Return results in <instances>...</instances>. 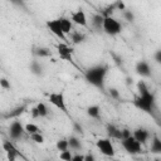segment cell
I'll use <instances>...</instances> for the list:
<instances>
[{
    "label": "cell",
    "mask_w": 161,
    "mask_h": 161,
    "mask_svg": "<svg viewBox=\"0 0 161 161\" xmlns=\"http://www.w3.org/2000/svg\"><path fill=\"white\" fill-rule=\"evenodd\" d=\"M108 69H109V67L106 63H99V64L92 65L91 68H88L86 70L84 78L89 84L103 91L104 89V80H106V75L108 73Z\"/></svg>",
    "instance_id": "cell-1"
},
{
    "label": "cell",
    "mask_w": 161,
    "mask_h": 161,
    "mask_svg": "<svg viewBox=\"0 0 161 161\" xmlns=\"http://www.w3.org/2000/svg\"><path fill=\"white\" fill-rule=\"evenodd\" d=\"M133 104L138 109H141V111H143L146 113L152 114V112L155 109V94L151 93V92H148L146 94L137 96L133 99Z\"/></svg>",
    "instance_id": "cell-2"
},
{
    "label": "cell",
    "mask_w": 161,
    "mask_h": 161,
    "mask_svg": "<svg viewBox=\"0 0 161 161\" xmlns=\"http://www.w3.org/2000/svg\"><path fill=\"white\" fill-rule=\"evenodd\" d=\"M102 30H103L106 34L113 36V35H117V34L121 33L122 25H121L116 19H113L112 16H109V18H104V19H103Z\"/></svg>",
    "instance_id": "cell-3"
},
{
    "label": "cell",
    "mask_w": 161,
    "mask_h": 161,
    "mask_svg": "<svg viewBox=\"0 0 161 161\" xmlns=\"http://www.w3.org/2000/svg\"><path fill=\"white\" fill-rule=\"evenodd\" d=\"M122 143V147L126 150L127 153L130 155H138L142 152V147H141V143H138L132 136L128 137V138H125L121 141Z\"/></svg>",
    "instance_id": "cell-4"
},
{
    "label": "cell",
    "mask_w": 161,
    "mask_h": 161,
    "mask_svg": "<svg viewBox=\"0 0 161 161\" xmlns=\"http://www.w3.org/2000/svg\"><path fill=\"white\" fill-rule=\"evenodd\" d=\"M49 102L57 107L58 109H60L62 112H64L65 114H68V108H67V104H65V99H64V94L62 92H53L49 94Z\"/></svg>",
    "instance_id": "cell-5"
},
{
    "label": "cell",
    "mask_w": 161,
    "mask_h": 161,
    "mask_svg": "<svg viewBox=\"0 0 161 161\" xmlns=\"http://www.w3.org/2000/svg\"><path fill=\"white\" fill-rule=\"evenodd\" d=\"M96 146L102 155L108 156V157L114 156V147L111 142V138H99V140H97Z\"/></svg>",
    "instance_id": "cell-6"
},
{
    "label": "cell",
    "mask_w": 161,
    "mask_h": 161,
    "mask_svg": "<svg viewBox=\"0 0 161 161\" xmlns=\"http://www.w3.org/2000/svg\"><path fill=\"white\" fill-rule=\"evenodd\" d=\"M47 26L48 29L50 30V33H53L57 38L62 39L63 43L67 40V36L63 34L62 31V28H60V23H59V19H53V20H48L47 21Z\"/></svg>",
    "instance_id": "cell-7"
},
{
    "label": "cell",
    "mask_w": 161,
    "mask_h": 161,
    "mask_svg": "<svg viewBox=\"0 0 161 161\" xmlns=\"http://www.w3.org/2000/svg\"><path fill=\"white\" fill-rule=\"evenodd\" d=\"M24 126L21 125L20 121H13L9 126V135L13 140H19L21 138L23 133H24Z\"/></svg>",
    "instance_id": "cell-8"
},
{
    "label": "cell",
    "mask_w": 161,
    "mask_h": 161,
    "mask_svg": "<svg viewBox=\"0 0 161 161\" xmlns=\"http://www.w3.org/2000/svg\"><path fill=\"white\" fill-rule=\"evenodd\" d=\"M57 50H58V54L62 59L67 60V62H73V58H72V48L68 47L67 43H59L57 45Z\"/></svg>",
    "instance_id": "cell-9"
},
{
    "label": "cell",
    "mask_w": 161,
    "mask_h": 161,
    "mask_svg": "<svg viewBox=\"0 0 161 161\" xmlns=\"http://www.w3.org/2000/svg\"><path fill=\"white\" fill-rule=\"evenodd\" d=\"M70 21L74 23V24H77V25H80V26H87V16H86V13L82 9H78L77 11L72 13Z\"/></svg>",
    "instance_id": "cell-10"
},
{
    "label": "cell",
    "mask_w": 161,
    "mask_h": 161,
    "mask_svg": "<svg viewBox=\"0 0 161 161\" xmlns=\"http://www.w3.org/2000/svg\"><path fill=\"white\" fill-rule=\"evenodd\" d=\"M135 69H136V73H137L138 75H141V77H145V78L151 77V68H150L148 63L145 62V60H140V62H137Z\"/></svg>",
    "instance_id": "cell-11"
},
{
    "label": "cell",
    "mask_w": 161,
    "mask_h": 161,
    "mask_svg": "<svg viewBox=\"0 0 161 161\" xmlns=\"http://www.w3.org/2000/svg\"><path fill=\"white\" fill-rule=\"evenodd\" d=\"M132 137H133L138 143L145 145V143L147 142L148 137H150V133H148V131H147V130H145V128H137V130H135V131H133Z\"/></svg>",
    "instance_id": "cell-12"
},
{
    "label": "cell",
    "mask_w": 161,
    "mask_h": 161,
    "mask_svg": "<svg viewBox=\"0 0 161 161\" xmlns=\"http://www.w3.org/2000/svg\"><path fill=\"white\" fill-rule=\"evenodd\" d=\"M106 131H107V135H108V138H114V140H122V133H121V130L118 127H116L112 123H108L106 126Z\"/></svg>",
    "instance_id": "cell-13"
},
{
    "label": "cell",
    "mask_w": 161,
    "mask_h": 161,
    "mask_svg": "<svg viewBox=\"0 0 161 161\" xmlns=\"http://www.w3.org/2000/svg\"><path fill=\"white\" fill-rule=\"evenodd\" d=\"M59 23H60V28H62V31L64 35H68L73 31V23L70 21V19L68 18H59Z\"/></svg>",
    "instance_id": "cell-14"
},
{
    "label": "cell",
    "mask_w": 161,
    "mask_h": 161,
    "mask_svg": "<svg viewBox=\"0 0 161 161\" xmlns=\"http://www.w3.org/2000/svg\"><path fill=\"white\" fill-rule=\"evenodd\" d=\"M25 109H26V106H25V104H21V106H19V107H15L13 111H10L9 113L5 114V118H16V117H19Z\"/></svg>",
    "instance_id": "cell-15"
},
{
    "label": "cell",
    "mask_w": 161,
    "mask_h": 161,
    "mask_svg": "<svg viewBox=\"0 0 161 161\" xmlns=\"http://www.w3.org/2000/svg\"><path fill=\"white\" fill-rule=\"evenodd\" d=\"M68 146H69L70 150H75V151L82 150V142H80L79 138L75 137V136H70V137L68 138Z\"/></svg>",
    "instance_id": "cell-16"
},
{
    "label": "cell",
    "mask_w": 161,
    "mask_h": 161,
    "mask_svg": "<svg viewBox=\"0 0 161 161\" xmlns=\"http://www.w3.org/2000/svg\"><path fill=\"white\" fill-rule=\"evenodd\" d=\"M87 114L91 117V118H99V114H101V107L98 104H92L87 108Z\"/></svg>",
    "instance_id": "cell-17"
},
{
    "label": "cell",
    "mask_w": 161,
    "mask_h": 161,
    "mask_svg": "<svg viewBox=\"0 0 161 161\" xmlns=\"http://www.w3.org/2000/svg\"><path fill=\"white\" fill-rule=\"evenodd\" d=\"M29 68H30V72H31L34 75H43V65H42L39 62H36V60L31 62Z\"/></svg>",
    "instance_id": "cell-18"
},
{
    "label": "cell",
    "mask_w": 161,
    "mask_h": 161,
    "mask_svg": "<svg viewBox=\"0 0 161 161\" xmlns=\"http://www.w3.org/2000/svg\"><path fill=\"white\" fill-rule=\"evenodd\" d=\"M103 16L101 14H94L92 16V25L97 29V30H102V26H103Z\"/></svg>",
    "instance_id": "cell-19"
},
{
    "label": "cell",
    "mask_w": 161,
    "mask_h": 161,
    "mask_svg": "<svg viewBox=\"0 0 161 161\" xmlns=\"http://www.w3.org/2000/svg\"><path fill=\"white\" fill-rule=\"evenodd\" d=\"M34 54L39 58H47L49 55H52L49 48H45V47H38V48H34Z\"/></svg>",
    "instance_id": "cell-20"
},
{
    "label": "cell",
    "mask_w": 161,
    "mask_h": 161,
    "mask_svg": "<svg viewBox=\"0 0 161 161\" xmlns=\"http://www.w3.org/2000/svg\"><path fill=\"white\" fill-rule=\"evenodd\" d=\"M151 152L153 153H161V140L158 138V136H153L152 138V143H151Z\"/></svg>",
    "instance_id": "cell-21"
},
{
    "label": "cell",
    "mask_w": 161,
    "mask_h": 161,
    "mask_svg": "<svg viewBox=\"0 0 161 161\" xmlns=\"http://www.w3.org/2000/svg\"><path fill=\"white\" fill-rule=\"evenodd\" d=\"M70 34H72L70 38H72V43H73V44H80V43H83L84 39H86L84 34H82V33H79V31H72Z\"/></svg>",
    "instance_id": "cell-22"
},
{
    "label": "cell",
    "mask_w": 161,
    "mask_h": 161,
    "mask_svg": "<svg viewBox=\"0 0 161 161\" xmlns=\"http://www.w3.org/2000/svg\"><path fill=\"white\" fill-rule=\"evenodd\" d=\"M24 131H25L29 136H30V135H34V133L40 132L39 127H38L36 125H34V123H26V125L24 126Z\"/></svg>",
    "instance_id": "cell-23"
},
{
    "label": "cell",
    "mask_w": 161,
    "mask_h": 161,
    "mask_svg": "<svg viewBox=\"0 0 161 161\" xmlns=\"http://www.w3.org/2000/svg\"><path fill=\"white\" fill-rule=\"evenodd\" d=\"M35 107H36V109H38L39 117H47V116H48V113H49V109H48V107H47L44 103L39 102V103H38Z\"/></svg>",
    "instance_id": "cell-24"
},
{
    "label": "cell",
    "mask_w": 161,
    "mask_h": 161,
    "mask_svg": "<svg viewBox=\"0 0 161 161\" xmlns=\"http://www.w3.org/2000/svg\"><path fill=\"white\" fill-rule=\"evenodd\" d=\"M137 91H138V96H142V94H146L150 92L148 87L146 86V83L143 80H138L137 83Z\"/></svg>",
    "instance_id": "cell-25"
},
{
    "label": "cell",
    "mask_w": 161,
    "mask_h": 161,
    "mask_svg": "<svg viewBox=\"0 0 161 161\" xmlns=\"http://www.w3.org/2000/svg\"><path fill=\"white\" fill-rule=\"evenodd\" d=\"M3 148H4L5 152H16V153H19L18 150H16V147L10 141H4L3 142Z\"/></svg>",
    "instance_id": "cell-26"
},
{
    "label": "cell",
    "mask_w": 161,
    "mask_h": 161,
    "mask_svg": "<svg viewBox=\"0 0 161 161\" xmlns=\"http://www.w3.org/2000/svg\"><path fill=\"white\" fill-rule=\"evenodd\" d=\"M55 146H57V148H58L60 152H62V151H67V150L69 148V146H68V140H64V138L58 140L57 143H55Z\"/></svg>",
    "instance_id": "cell-27"
},
{
    "label": "cell",
    "mask_w": 161,
    "mask_h": 161,
    "mask_svg": "<svg viewBox=\"0 0 161 161\" xmlns=\"http://www.w3.org/2000/svg\"><path fill=\"white\" fill-rule=\"evenodd\" d=\"M59 157H60V160H63V161H72L73 155H72V152H70L69 150H67V151H62L60 155H59Z\"/></svg>",
    "instance_id": "cell-28"
},
{
    "label": "cell",
    "mask_w": 161,
    "mask_h": 161,
    "mask_svg": "<svg viewBox=\"0 0 161 161\" xmlns=\"http://www.w3.org/2000/svg\"><path fill=\"white\" fill-rule=\"evenodd\" d=\"M30 138H31L34 142H36V143H43V142H44V137H43V135H42L40 132L34 133V135H30Z\"/></svg>",
    "instance_id": "cell-29"
},
{
    "label": "cell",
    "mask_w": 161,
    "mask_h": 161,
    "mask_svg": "<svg viewBox=\"0 0 161 161\" xmlns=\"http://www.w3.org/2000/svg\"><path fill=\"white\" fill-rule=\"evenodd\" d=\"M108 93H109V96L113 98V99H119L121 98V96H119V92H118V89L117 88H109L108 89Z\"/></svg>",
    "instance_id": "cell-30"
},
{
    "label": "cell",
    "mask_w": 161,
    "mask_h": 161,
    "mask_svg": "<svg viewBox=\"0 0 161 161\" xmlns=\"http://www.w3.org/2000/svg\"><path fill=\"white\" fill-rule=\"evenodd\" d=\"M123 18H125L127 21H130V23H132V21L135 20V15H133V13L130 11V10H125V11H123Z\"/></svg>",
    "instance_id": "cell-31"
},
{
    "label": "cell",
    "mask_w": 161,
    "mask_h": 161,
    "mask_svg": "<svg viewBox=\"0 0 161 161\" xmlns=\"http://www.w3.org/2000/svg\"><path fill=\"white\" fill-rule=\"evenodd\" d=\"M0 87L4 88V89H10L11 86H10V82L5 78H0Z\"/></svg>",
    "instance_id": "cell-32"
},
{
    "label": "cell",
    "mask_w": 161,
    "mask_h": 161,
    "mask_svg": "<svg viewBox=\"0 0 161 161\" xmlns=\"http://www.w3.org/2000/svg\"><path fill=\"white\" fill-rule=\"evenodd\" d=\"M121 133H122V140L128 138V137L132 136V132H131L128 128H123V130H121ZM122 140H121V141H122Z\"/></svg>",
    "instance_id": "cell-33"
},
{
    "label": "cell",
    "mask_w": 161,
    "mask_h": 161,
    "mask_svg": "<svg viewBox=\"0 0 161 161\" xmlns=\"http://www.w3.org/2000/svg\"><path fill=\"white\" fill-rule=\"evenodd\" d=\"M18 156H19V153H16V152H6L8 161H15Z\"/></svg>",
    "instance_id": "cell-34"
},
{
    "label": "cell",
    "mask_w": 161,
    "mask_h": 161,
    "mask_svg": "<svg viewBox=\"0 0 161 161\" xmlns=\"http://www.w3.org/2000/svg\"><path fill=\"white\" fill-rule=\"evenodd\" d=\"M153 58H155V62L156 63H161V50L160 49H157L156 50V53H155V55H153Z\"/></svg>",
    "instance_id": "cell-35"
},
{
    "label": "cell",
    "mask_w": 161,
    "mask_h": 161,
    "mask_svg": "<svg viewBox=\"0 0 161 161\" xmlns=\"http://www.w3.org/2000/svg\"><path fill=\"white\" fill-rule=\"evenodd\" d=\"M72 161H84V155H82V153H77V155H73V157H72Z\"/></svg>",
    "instance_id": "cell-36"
},
{
    "label": "cell",
    "mask_w": 161,
    "mask_h": 161,
    "mask_svg": "<svg viewBox=\"0 0 161 161\" xmlns=\"http://www.w3.org/2000/svg\"><path fill=\"white\" fill-rule=\"evenodd\" d=\"M84 161H96V157H94V155L93 153H87V155H84Z\"/></svg>",
    "instance_id": "cell-37"
},
{
    "label": "cell",
    "mask_w": 161,
    "mask_h": 161,
    "mask_svg": "<svg viewBox=\"0 0 161 161\" xmlns=\"http://www.w3.org/2000/svg\"><path fill=\"white\" fill-rule=\"evenodd\" d=\"M125 4L122 1H116V10H125Z\"/></svg>",
    "instance_id": "cell-38"
},
{
    "label": "cell",
    "mask_w": 161,
    "mask_h": 161,
    "mask_svg": "<svg viewBox=\"0 0 161 161\" xmlns=\"http://www.w3.org/2000/svg\"><path fill=\"white\" fill-rule=\"evenodd\" d=\"M30 112H31V117H33V118H38V117H39V113H38L36 107H31Z\"/></svg>",
    "instance_id": "cell-39"
},
{
    "label": "cell",
    "mask_w": 161,
    "mask_h": 161,
    "mask_svg": "<svg viewBox=\"0 0 161 161\" xmlns=\"http://www.w3.org/2000/svg\"><path fill=\"white\" fill-rule=\"evenodd\" d=\"M74 128H75V131H77V132H79V133H83V130H82V127H80L78 123H74Z\"/></svg>",
    "instance_id": "cell-40"
},
{
    "label": "cell",
    "mask_w": 161,
    "mask_h": 161,
    "mask_svg": "<svg viewBox=\"0 0 161 161\" xmlns=\"http://www.w3.org/2000/svg\"><path fill=\"white\" fill-rule=\"evenodd\" d=\"M126 83H127V84H131V83H132V78H131V77H127V78H126Z\"/></svg>",
    "instance_id": "cell-41"
},
{
    "label": "cell",
    "mask_w": 161,
    "mask_h": 161,
    "mask_svg": "<svg viewBox=\"0 0 161 161\" xmlns=\"http://www.w3.org/2000/svg\"><path fill=\"white\" fill-rule=\"evenodd\" d=\"M153 161H161V160H160V157H156V158H155Z\"/></svg>",
    "instance_id": "cell-42"
},
{
    "label": "cell",
    "mask_w": 161,
    "mask_h": 161,
    "mask_svg": "<svg viewBox=\"0 0 161 161\" xmlns=\"http://www.w3.org/2000/svg\"><path fill=\"white\" fill-rule=\"evenodd\" d=\"M45 161H50V160H45Z\"/></svg>",
    "instance_id": "cell-43"
}]
</instances>
